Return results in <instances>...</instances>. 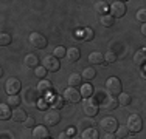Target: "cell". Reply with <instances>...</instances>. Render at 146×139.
Returning <instances> with one entry per match:
<instances>
[{"label":"cell","mask_w":146,"mask_h":139,"mask_svg":"<svg viewBox=\"0 0 146 139\" xmlns=\"http://www.w3.org/2000/svg\"><path fill=\"white\" fill-rule=\"evenodd\" d=\"M30 43L33 45L36 50H44V48L47 47L48 42L40 33H31L30 34Z\"/></svg>","instance_id":"9c48e42d"},{"label":"cell","mask_w":146,"mask_h":139,"mask_svg":"<svg viewBox=\"0 0 146 139\" xmlns=\"http://www.w3.org/2000/svg\"><path fill=\"white\" fill-rule=\"evenodd\" d=\"M65 57L68 59V62H76V60H79V57H81L79 48H76V47L68 48V50H67V56H65Z\"/></svg>","instance_id":"ffe728a7"},{"label":"cell","mask_w":146,"mask_h":139,"mask_svg":"<svg viewBox=\"0 0 146 139\" xmlns=\"http://www.w3.org/2000/svg\"><path fill=\"white\" fill-rule=\"evenodd\" d=\"M126 14V5L123 2H112L110 3V16L113 19H121Z\"/></svg>","instance_id":"ba28073f"},{"label":"cell","mask_w":146,"mask_h":139,"mask_svg":"<svg viewBox=\"0 0 146 139\" xmlns=\"http://www.w3.org/2000/svg\"><path fill=\"white\" fill-rule=\"evenodd\" d=\"M127 128H129V131H132V134L134 133H138V131H141V128H143V121H141V117L138 116V114H131L129 117H127Z\"/></svg>","instance_id":"3957f363"},{"label":"cell","mask_w":146,"mask_h":139,"mask_svg":"<svg viewBox=\"0 0 146 139\" xmlns=\"http://www.w3.org/2000/svg\"><path fill=\"white\" fill-rule=\"evenodd\" d=\"M126 139H137V138H135V136H134V134H129V136H127Z\"/></svg>","instance_id":"b9f144b4"},{"label":"cell","mask_w":146,"mask_h":139,"mask_svg":"<svg viewBox=\"0 0 146 139\" xmlns=\"http://www.w3.org/2000/svg\"><path fill=\"white\" fill-rule=\"evenodd\" d=\"M27 113H25V110L23 108H16L14 111H13V117L11 119L14 121V122H25L27 121Z\"/></svg>","instance_id":"d6986e66"},{"label":"cell","mask_w":146,"mask_h":139,"mask_svg":"<svg viewBox=\"0 0 146 139\" xmlns=\"http://www.w3.org/2000/svg\"><path fill=\"white\" fill-rule=\"evenodd\" d=\"M64 100L65 102H68V104H76V102H79L81 100V91H78L76 88H72V87H68V88H65L64 90Z\"/></svg>","instance_id":"5b68a950"},{"label":"cell","mask_w":146,"mask_h":139,"mask_svg":"<svg viewBox=\"0 0 146 139\" xmlns=\"http://www.w3.org/2000/svg\"><path fill=\"white\" fill-rule=\"evenodd\" d=\"M34 74H36V77L45 79L47 77V68H45L44 65H39L37 68H34Z\"/></svg>","instance_id":"4dcf8cb0"},{"label":"cell","mask_w":146,"mask_h":139,"mask_svg":"<svg viewBox=\"0 0 146 139\" xmlns=\"http://www.w3.org/2000/svg\"><path fill=\"white\" fill-rule=\"evenodd\" d=\"M61 122V114H59V110H47L44 114V125H47V127H54V125H58Z\"/></svg>","instance_id":"7a4b0ae2"},{"label":"cell","mask_w":146,"mask_h":139,"mask_svg":"<svg viewBox=\"0 0 146 139\" xmlns=\"http://www.w3.org/2000/svg\"><path fill=\"white\" fill-rule=\"evenodd\" d=\"M81 85H82V76L78 74V73H72L68 76V87L76 88V87H81Z\"/></svg>","instance_id":"2e32d148"},{"label":"cell","mask_w":146,"mask_h":139,"mask_svg":"<svg viewBox=\"0 0 146 139\" xmlns=\"http://www.w3.org/2000/svg\"><path fill=\"white\" fill-rule=\"evenodd\" d=\"M56 139H72V138H70V134H68L67 131H64V133H59Z\"/></svg>","instance_id":"74e56055"},{"label":"cell","mask_w":146,"mask_h":139,"mask_svg":"<svg viewBox=\"0 0 146 139\" xmlns=\"http://www.w3.org/2000/svg\"><path fill=\"white\" fill-rule=\"evenodd\" d=\"M137 20H138V22H141V25L146 23V8H140L137 11Z\"/></svg>","instance_id":"e575fe53"},{"label":"cell","mask_w":146,"mask_h":139,"mask_svg":"<svg viewBox=\"0 0 146 139\" xmlns=\"http://www.w3.org/2000/svg\"><path fill=\"white\" fill-rule=\"evenodd\" d=\"M81 76H82V79H84V81H89L90 82V81H93V79L96 77V71L92 67H87V68L82 70Z\"/></svg>","instance_id":"603a6c76"},{"label":"cell","mask_w":146,"mask_h":139,"mask_svg":"<svg viewBox=\"0 0 146 139\" xmlns=\"http://www.w3.org/2000/svg\"><path fill=\"white\" fill-rule=\"evenodd\" d=\"M64 96H54L53 97V100H51V108H54V110H59V108H62L64 107Z\"/></svg>","instance_id":"d4e9b609"},{"label":"cell","mask_w":146,"mask_h":139,"mask_svg":"<svg viewBox=\"0 0 146 139\" xmlns=\"http://www.w3.org/2000/svg\"><path fill=\"white\" fill-rule=\"evenodd\" d=\"M118 102H120V105L126 107V105H129V104L132 102V96L127 94V93H121V94L118 96Z\"/></svg>","instance_id":"83f0119b"},{"label":"cell","mask_w":146,"mask_h":139,"mask_svg":"<svg viewBox=\"0 0 146 139\" xmlns=\"http://www.w3.org/2000/svg\"><path fill=\"white\" fill-rule=\"evenodd\" d=\"M93 93V87L90 85V83H84V85H81V96L84 97H90Z\"/></svg>","instance_id":"f546056e"},{"label":"cell","mask_w":146,"mask_h":139,"mask_svg":"<svg viewBox=\"0 0 146 139\" xmlns=\"http://www.w3.org/2000/svg\"><path fill=\"white\" fill-rule=\"evenodd\" d=\"M9 108H11V107H9L8 104H2V105H0V119L2 121H6V119H9V117H13V111Z\"/></svg>","instance_id":"44dd1931"},{"label":"cell","mask_w":146,"mask_h":139,"mask_svg":"<svg viewBox=\"0 0 146 139\" xmlns=\"http://www.w3.org/2000/svg\"><path fill=\"white\" fill-rule=\"evenodd\" d=\"M11 36L9 34H6V33H2V36H0V45L2 47H6V45H9L11 43Z\"/></svg>","instance_id":"836d02e7"},{"label":"cell","mask_w":146,"mask_h":139,"mask_svg":"<svg viewBox=\"0 0 146 139\" xmlns=\"http://www.w3.org/2000/svg\"><path fill=\"white\" fill-rule=\"evenodd\" d=\"M118 105H120V102H118V99L115 96H107V97H104L101 102V108L104 110H115Z\"/></svg>","instance_id":"7c38bea8"},{"label":"cell","mask_w":146,"mask_h":139,"mask_svg":"<svg viewBox=\"0 0 146 139\" xmlns=\"http://www.w3.org/2000/svg\"><path fill=\"white\" fill-rule=\"evenodd\" d=\"M134 62L137 65H140V67L146 65V48H141V50H138L134 54Z\"/></svg>","instance_id":"ac0fdd59"},{"label":"cell","mask_w":146,"mask_h":139,"mask_svg":"<svg viewBox=\"0 0 146 139\" xmlns=\"http://www.w3.org/2000/svg\"><path fill=\"white\" fill-rule=\"evenodd\" d=\"M100 127L103 128L106 133H115L117 131V128L120 127L117 122V119L115 117H112V116H107V117H104V119H101V122H100Z\"/></svg>","instance_id":"277c9868"},{"label":"cell","mask_w":146,"mask_h":139,"mask_svg":"<svg viewBox=\"0 0 146 139\" xmlns=\"http://www.w3.org/2000/svg\"><path fill=\"white\" fill-rule=\"evenodd\" d=\"M81 139H100V133L96 128H87L81 133Z\"/></svg>","instance_id":"7402d4cb"},{"label":"cell","mask_w":146,"mask_h":139,"mask_svg":"<svg viewBox=\"0 0 146 139\" xmlns=\"http://www.w3.org/2000/svg\"><path fill=\"white\" fill-rule=\"evenodd\" d=\"M51 88H53V85H51V82L48 81V79H40L39 83H37V91H39L40 94H45V93H48Z\"/></svg>","instance_id":"e0dca14e"},{"label":"cell","mask_w":146,"mask_h":139,"mask_svg":"<svg viewBox=\"0 0 146 139\" xmlns=\"http://www.w3.org/2000/svg\"><path fill=\"white\" fill-rule=\"evenodd\" d=\"M23 127H27V128H34L36 127V121H34V117H31V116L27 117V121L23 122Z\"/></svg>","instance_id":"d590c367"},{"label":"cell","mask_w":146,"mask_h":139,"mask_svg":"<svg viewBox=\"0 0 146 139\" xmlns=\"http://www.w3.org/2000/svg\"><path fill=\"white\" fill-rule=\"evenodd\" d=\"M100 22H101V25L103 26H112L113 23H115V19H113L110 14H106V16H101V19H100Z\"/></svg>","instance_id":"4316f807"},{"label":"cell","mask_w":146,"mask_h":139,"mask_svg":"<svg viewBox=\"0 0 146 139\" xmlns=\"http://www.w3.org/2000/svg\"><path fill=\"white\" fill-rule=\"evenodd\" d=\"M98 104L95 102L93 99H86L84 102H82V111H84V114H87L89 117H93L96 113H98Z\"/></svg>","instance_id":"30bf717a"},{"label":"cell","mask_w":146,"mask_h":139,"mask_svg":"<svg viewBox=\"0 0 146 139\" xmlns=\"http://www.w3.org/2000/svg\"><path fill=\"white\" fill-rule=\"evenodd\" d=\"M75 139H81V138H75Z\"/></svg>","instance_id":"7bdbcfd3"},{"label":"cell","mask_w":146,"mask_h":139,"mask_svg":"<svg viewBox=\"0 0 146 139\" xmlns=\"http://www.w3.org/2000/svg\"><path fill=\"white\" fill-rule=\"evenodd\" d=\"M103 139H118V138H117V134H115V133H106Z\"/></svg>","instance_id":"f35d334b"},{"label":"cell","mask_w":146,"mask_h":139,"mask_svg":"<svg viewBox=\"0 0 146 139\" xmlns=\"http://www.w3.org/2000/svg\"><path fill=\"white\" fill-rule=\"evenodd\" d=\"M106 90L107 93H109L110 96H120L121 90H123V85H121V81L118 77H115V76H112V77H109L106 81Z\"/></svg>","instance_id":"6da1fadb"},{"label":"cell","mask_w":146,"mask_h":139,"mask_svg":"<svg viewBox=\"0 0 146 139\" xmlns=\"http://www.w3.org/2000/svg\"><path fill=\"white\" fill-rule=\"evenodd\" d=\"M141 34L146 37V23H143V25H141Z\"/></svg>","instance_id":"ab89813d"},{"label":"cell","mask_w":146,"mask_h":139,"mask_svg":"<svg viewBox=\"0 0 146 139\" xmlns=\"http://www.w3.org/2000/svg\"><path fill=\"white\" fill-rule=\"evenodd\" d=\"M33 138L34 139H48L50 138V130L47 125H36L33 128Z\"/></svg>","instance_id":"8fae6325"},{"label":"cell","mask_w":146,"mask_h":139,"mask_svg":"<svg viewBox=\"0 0 146 139\" xmlns=\"http://www.w3.org/2000/svg\"><path fill=\"white\" fill-rule=\"evenodd\" d=\"M104 60H106L107 64H113V62L117 60V54L113 53L112 50H109V51H107L106 54H104Z\"/></svg>","instance_id":"d6a6232c"},{"label":"cell","mask_w":146,"mask_h":139,"mask_svg":"<svg viewBox=\"0 0 146 139\" xmlns=\"http://www.w3.org/2000/svg\"><path fill=\"white\" fill-rule=\"evenodd\" d=\"M95 9H96V12H98V14L106 16L107 11H109V5H107V2H96Z\"/></svg>","instance_id":"cb8c5ba5"},{"label":"cell","mask_w":146,"mask_h":139,"mask_svg":"<svg viewBox=\"0 0 146 139\" xmlns=\"http://www.w3.org/2000/svg\"><path fill=\"white\" fill-rule=\"evenodd\" d=\"M20 88H22V83H20V81L17 77H9L5 83V90L8 93V96L17 94L20 91Z\"/></svg>","instance_id":"52a82bcc"},{"label":"cell","mask_w":146,"mask_h":139,"mask_svg":"<svg viewBox=\"0 0 146 139\" xmlns=\"http://www.w3.org/2000/svg\"><path fill=\"white\" fill-rule=\"evenodd\" d=\"M23 64L28 68H37L39 67V57L36 54H27L25 59H23Z\"/></svg>","instance_id":"9a60e30c"},{"label":"cell","mask_w":146,"mask_h":139,"mask_svg":"<svg viewBox=\"0 0 146 139\" xmlns=\"http://www.w3.org/2000/svg\"><path fill=\"white\" fill-rule=\"evenodd\" d=\"M89 64L90 65H103L104 64V54L100 51H93L89 54Z\"/></svg>","instance_id":"4fadbf2b"},{"label":"cell","mask_w":146,"mask_h":139,"mask_svg":"<svg viewBox=\"0 0 146 139\" xmlns=\"http://www.w3.org/2000/svg\"><path fill=\"white\" fill-rule=\"evenodd\" d=\"M67 133H68V134H73V133H75V128H68Z\"/></svg>","instance_id":"60d3db41"},{"label":"cell","mask_w":146,"mask_h":139,"mask_svg":"<svg viewBox=\"0 0 146 139\" xmlns=\"http://www.w3.org/2000/svg\"><path fill=\"white\" fill-rule=\"evenodd\" d=\"M115 134H117V138L126 139L127 136H129V128H127V125H121V127H118Z\"/></svg>","instance_id":"484cf974"},{"label":"cell","mask_w":146,"mask_h":139,"mask_svg":"<svg viewBox=\"0 0 146 139\" xmlns=\"http://www.w3.org/2000/svg\"><path fill=\"white\" fill-rule=\"evenodd\" d=\"M20 102H22V100H20V97L17 94L8 96V100H6V104H8L9 107H14V108H19V104Z\"/></svg>","instance_id":"f1b7e54d"},{"label":"cell","mask_w":146,"mask_h":139,"mask_svg":"<svg viewBox=\"0 0 146 139\" xmlns=\"http://www.w3.org/2000/svg\"><path fill=\"white\" fill-rule=\"evenodd\" d=\"M84 125H90V127H95V122L92 121V117H89V119H86V121H81L79 122V130H84Z\"/></svg>","instance_id":"8d00e7d4"},{"label":"cell","mask_w":146,"mask_h":139,"mask_svg":"<svg viewBox=\"0 0 146 139\" xmlns=\"http://www.w3.org/2000/svg\"><path fill=\"white\" fill-rule=\"evenodd\" d=\"M93 37H95V33H93L92 28H84L81 33H78L79 42H90V40H93Z\"/></svg>","instance_id":"5bb4252c"},{"label":"cell","mask_w":146,"mask_h":139,"mask_svg":"<svg viewBox=\"0 0 146 139\" xmlns=\"http://www.w3.org/2000/svg\"><path fill=\"white\" fill-rule=\"evenodd\" d=\"M53 56L58 59H61V57H64V56H67V50H65L64 47H56L53 51Z\"/></svg>","instance_id":"1f68e13d"},{"label":"cell","mask_w":146,"mask_h":139,"mask_svg":"<svg viewBox=\"0 0 146 139\" xmlns=\"http://www.w3.org/2000/svg\"><path fill=\"white\" fill-rule=\"evenodd\" d=\"M42 65L47 68V71H51V73H56V71H59V68H61L59 59L54 57V56H45L44 60H42Z\"/></svg>","instance_id":"8992f818"}]
</instances>
